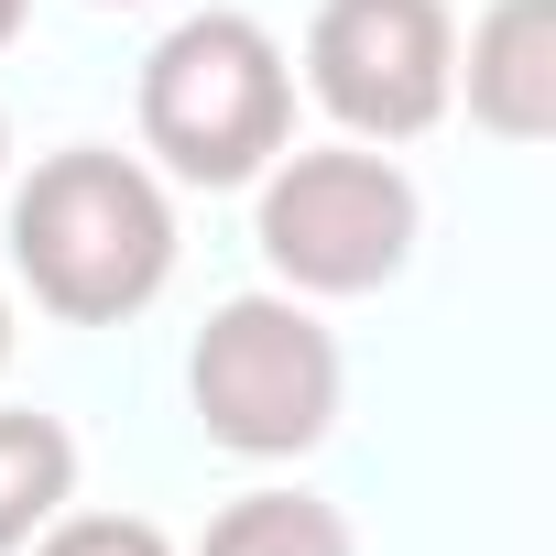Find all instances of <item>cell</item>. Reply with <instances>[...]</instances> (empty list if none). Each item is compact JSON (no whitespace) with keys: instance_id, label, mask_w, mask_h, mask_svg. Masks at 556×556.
<instances>
[{"instance_id":"7c38bea8","label":"cell","mask_w":556,"mask_h":556,"mask_svg":"<svg viewBox=\"0 0 556 556\" xmlns=\"http://www.w3.org/2000/svg\"><path fill=\"white\" fill-rule=\"evenodd\" d=\"M0 186H12V121H0Z\"/></svg>"},{"instance_id":"ba28073f","label":"cell","mask_w":556,"mask_h":556,"mask_svg":"<svg viewBox=\"0 0 556 556\" xmlns=\"http://www.w3.org/2000/svg\"><path fill=\"white\" fill-rule=\"evenodd\" d=\"M197 556H361V534H350V513L317 502V491H240V502L207 513Z\"/></svg>"},{"instance_id":"5b68a950","label":"cell","mask_w":556,"mask_h":556,"mask_svg":"<svg viewBox=\"0 0 556 556\" xmlns=\"http://www.w3.org/2000/svg\"><path fill=\"white\" fill-rule=\"evenodd\" d=\"M306 99L339 121V142H426L458 110V12L447 0H317Z\"/></svg>"},{"instance_id":"4fadbf2b","label":"cell","mask_w":556,"mask_h":556,"mask_svg":"<svg viewBox=\"0 0 556 556\" xmlns=\"http://www.w3.org/2000/svg\"><path fill=\"white\" fill-rule=\"evenodd\" d=\"M99 12H131V0H99Z\"/></svg>"},{"instance_id":"52a82bcc","label":"cell","mask_w":556,"mask_h":556,"mask_svg":"<svg viewBox=\"0 0 556 556\" xmlns=\"http://www.w3.org/2000/svg\"><path fill=\"white\" fill-rule=\"evenodd\" d=\"M77 502V437L34 404H0V556H23Z\"/></svg>"},{"instance_id":"6da1fadb","label":"cell","mask_w":556,"mask_h":556,"mask_svg":"<svg viewBox=\"0 0 556 556\" xmlns=\"http://www.w3.org/2000/svg\"><path fill=\"white\" fill-rule=\"evenodd\" d=\"M12 273L66 328H121L175 285V197L121 142H66L12 186Z\"/></svg>"},{"instance_id":"277c9868","label":"cell","mask_w":556,"mask_h":556,"mask_svg":"<svg viewBox=\"0 0 556 556\" xmlns=\"http://www.w3.org/2000/svg\"><path fill=\"white\" fill-rule=\"evenodd\" d=\"M339 393H350V361H339L328 317H317L306 295H285V285L207 306V328H197V350H186V404H197L207 447L262 458V469L328 447Z\"/></svg>"},{"instance_id":"7a4b0ae2","label":"cell","mask_w":556,"mask_h":556,"mask_svg":"<svg viewBox=\"0 0 556 556\" xmlns=\"http://www.w3.org/2000/svg\"><path fill=\"white\" fill-rule=\"evenodd\" d=\"M142 153L175 186H251L295 142V55L251 12H186L142 55Z\"/></svg>"},{"instance_id":"3957f363","label":"cell","mask_w":556,"mask_h":556,"mask_svg":"<svg viewBox=\"0 0 556 556\" xmlns=\"http://www.w3.org/2000/svg\"><path fill=\"white\" fill-rule=\"evenodd\" d=\"M426 197L382 142H285L251 175V240L273 262V285L339 306V295H382L415 262Z\"/></svg>"},{"instance_id":"30bf717a","label":"cell","mask_w":556,"mask_h":556,"mask_svg":"<svg viewBox=\"0 0 556 556\" xmlns=\"http://www.w3.org/2000/svg\"><path fill=\"white\" fill-rule=\"evenodd\" d=\"M23 23H34V0H0V55L23 45Z\"/></svg>"},{"instance_id":"8fae6325","label":"cell","mask_w":556,"mask_h":556,"mask_svg":"<svg viewBox=\"0 0 556 556\" xmlns=\"http://www.w3.org/2000/svg\"><path fill=\"white\" fill-rule=\"evenodd\" d=\"M0 371H12V295H0Z\"/></svg>"},{"instance_id":"8992f818","label":"cell","mask_w":556,"mask_h":556,"mask_svg":"<svg viewBox=\"0 0 556 556\" xmlns=\"http://www.w3.org/2000/svg\"><path fill=\"white\" fill-rule=\"evenodd\" d=\"M458 99L491 142H556V0H491L458 45Z\"/></svg>"},{"instance_id":"9c48e42d","label":"cell","mask_w":556,"mask_h":556,"mask_svg":"<svg viewBox=\"0 0 556 556\" xmlns=\"http://www.w3.org/2000/svg\"><path fill=\"white\" fill-rule=\"evenodd\" d=\"M23 556H175V534L142 523V513H77V502H66Z\"/></svg>"}]
</instances>
